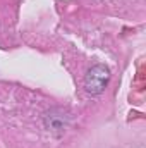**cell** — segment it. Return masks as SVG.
I'll return each instance as SVG.
<instances>
[{"label":"cell","mask_w":146,"mask_h":148,"mask_svg":"<svg viewBox=\"0 0 146 148\" xmlns=\"http://www.w3.org/2000/svg\"><path fill=\"white\" fill-rule=\"evenodd\" d=\"M110 81V71L107 66L103 64H96L93 67H89L86 74H84V79H83V86H84V91L89 93V95H100L105 91L107 84Z\"/></svg>","instance_id":"cell-1"},{"label":"cell","mask_w":146,"mask_h":148,"mask_svg":"<svg viewBox=\"0 0 146 148\" xmlns=\"http://www.w3.org/2000/svg\"><path fill=\"white\" fill-rule=\"evenodd\" d=\"M67 115L65 114H55V112H48L46 115H45V124H46V127L48 129H52V131H64L65 127H67Z\"/></svg>","instance_id":"cell-2"}]
</instances>
